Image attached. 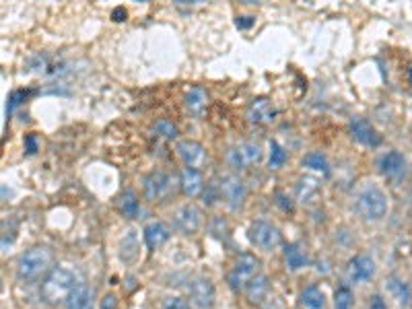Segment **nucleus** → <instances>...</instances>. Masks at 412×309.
<instances>
[{
  "label": "nucleus",
  "instance_id": "423d86ee",
  "mask_svg": "<svg viewBox=\"0 0 412 309\" xmlns=\"http://www.w3.org/2000/svg\"><path fill=\"white\" fill-rule=\"evenodd\" d=\"M172 223H174V229H177L179 233L183 235H192L200 229L202 225V212L196 204L192 202H186L181 206H177L172 215Z\"/></svg>",
  "mask_w": 412,
  "mask_h": 309
},
{
  "label": "nucleus",
  "instance_id": "39448f33",
  "mask_svg": "<svg viewBox=\"0 0 412 309\" xmlns=\"http://www.w3.org/2000/svg\"><path fill=\"white\" fill-rule=\"evenodd\" d=\"M260 161H262V147L258 142H249V140L239 142L236 147H231L229 153H227V163L237 172L247 169V167H252Z\"/></svg>",
  "mask_w": 412,
  "mask_h": 309
},
{
  "label": "nucleus",
  "instance_id": "4468645a",
  "mask_svg": "<svg viewBox=\"0 0 412 309\" xmlns=\"http://www.w3.org/2000/svg\"><path fill=\"white\" fill-rule=\"evenodd\" d=\"M351 134H353L354 140H359L361 144H367V147H377L381 142L379 132L365 118H353L351 120Z\"/></svg>",
  "mask_w": 412,
  "mask_h": 309
},
{
  "label": "nucleus",
  "instance_id": "f03ea898",
  "mask_svg": "<svg viewBox=\"0 0 412 309\" xmlns=\"http://www.w3.org/2000/svg\"><path fill=\"white\" fill-rule=\"evenodd\" d=\"M354 208L365 221H379L388 212V198H386L381 187L367 184L356 192Z\"/></svg>",
  "mask_w": 412,
  "mask_h": 309
},
{
  "label": "nucleus",
  "instance_id": "20e7f679",
  "mask_svg": "<svg viewBox=\"0 0 412 309\" xmlns=\"http://www.w3.org/2000/svg\"><path fill=\"white\" fill-rule=\"evenodd\" d=\"M260 274V260L252 253H241L237 258L233 270L229 272L227 281L233 291H245V287Z\"/></svg>",
  "mask_w": 412,
  "mask_h": 309
},
{
  "label": "nucleus",
  "instance_id": "72a5a7b5",
  "mask_svg": "<svg viewBox=\"0 0 412 309\" xmlns=\"http://www.w3.org/2000/svg\"><path fill=\"white\" fill-rule=\"evenodd\" d=\"M254 25V17H237V27L239 29H249Z\"/></svg>",
  "mask_w": 412,
  "mask_h": 309
},
{
  "label": "nucleus",
  "instance_id": "1a4fd4ad",
  "mask_svg": "<svg viewBox=\"0 0 412 309\" xmlns=\"http://www.w3.org/2000/svg\"><path fill=\"white\" fill-rule=\"evenodd\" d=\"M172 176L165 174V172H151L145 182H142V187H145V198L151 200V202H157V200H163L165 196H170L172 192Z\"/></svg>",
  "mask_w": 412,
  "mask_h": 309
},
{
  "label": "nucleus",
  "instance_id": "a878e982",
  "mask_svg": "<svg viewBox=\"0 0 412 309\" xmlns=\"http://www.w3.org/2000/svg\"><path fill=\"white\" fill-rule=\"evenodd\" d=\"M285 163H287V151L277 140H270V159H268V165L272 169H281Z\"/></svg>",
  "mask_w": 412,
  "mask_h": 309
},
{
  "label": "nucleus",
  "instance_id": "6e6552de",
  "mask_svg": "<svg viewBox=\"0 0 412 309\" xmlns=\"http://www.w3.org/2000/svg\"><path fill=\"white\" fill-rule=\"evenodd\" d=\"M245 194H247L245 182L239 176L227 174V176L221 178V182H219V196L225 200V204L229 208H233V210L241 208L243 202H245Z\"/></svg>",
  "mask_w": 412,
  "mask_h": 309
},
{
  "label": "nucleus",
  "instance_id": "c756f323",
  "mask_svg": "<svg viewBox=\"0 0 412 309\" xmlns=\"http://www.w3.org/2000/svg\"><path fill=\"white\" fill-rule=\"evenodd\" d=\"M161 309H190V303L186 299H181V297H172V299H167L163 303Z\"/></svg>",
  "mask_w": 412,
  "mask_h": 309
},
{
  "label": "nucleus",
  "instance_id": "4be33fe9",
  "mask_svg": "<svg viewBox=\"0 0 412 309\" xmlns=\"http://www.w3.org/2000/svg\"><path fill=\"white\" fill-rule=\"evenodd\" d=\"M301 306L305 309H324L326 308V297L322 293V289L318 287H307L301 293Z\"/></svg>",
  "mask_w": 412,
  "mask_h": 309
},
{
  "label": "nucleus",
  "instance_id": "412c9836",
  "mask_svg": "<svg viewBox=\"0 0 412 309\" xmlns=\"http://www.w3.org/2000/svg\"><path fill=\"white\" fill-rule=\"evenodd\" d=\"M118 206L124 217H128V219L138 217V210H140V206H138V196H136L132 190H126V192L120 194Z\"/></svg>",
  "mask_w": 412,
  "mask_h": 309
},
{
  "label": "nucleus",
  "instance_id": "9b49d317",
  "mask_svg": "<svg viewBox=\"0 0 412 309\" xmlns=\"http://www.w3.org/2000/svg\"><path fill=\"white\" fill-rule=\"evenodd\" d=\"M347 276L349 281L354 285H365L369 283L373 276H375V262L371 256H354L353 260L349 262V268H347Z\"/></svg>",
  "mask_w": 412,
  "mask_h": 309
},
{
  "label": "nucleus",
  "instance_id": "dca6fc26",
  "mask_svg": "<svg viewBox=\"0 0 412 309\" xmlns=\"http://www.w3.org/2000/svg\"><path fill=\"white\" fill-rule=\"evenodd\" d=\"M179 185H181V192L188 198H196L204 190L202 174L198 169H194V167H183L181 174H179Z\"/></svg>",
  "mask_w": 412,
  "mask_h": 309
},
{
  "label": "nucleus",
  "instance_id": "aec40b11",
  "mask_svg": "<svg viewBox=\"0 0 412 309\" xmlns=\"http://www.w3.org/2000/svg\"><path fill=\"white\" fill-rule=\"evenodd\" d=\"M268 289H270L268 278H266L264 274H258V276L245 287V293H247V299H249L252 303H260V301L268 295Z\"/></svg>",
  "mask_w": 412,
  "mask_h": 309
},
{
  "label": "nucleus",
  "instance_id": "0eeeda50",
  "mask_svg": "<svg viewBox=\"0 0 412 309\" xmlns=\"http://www.w3.org/2000/svg\"><path fill=\"white\" fill-rule=\"evenodd\" d=\"M249 242L256 247L264 249V251H272L274 247H279L281 244V233L274 225H270L268 221H254L249 225L247 231Z\"/></svg>",
  "mask_w": 412,
  "mask_h": 309
},
{
  "label": "nucleus",
  "instance_id": "c9c22d12",
  "mask_svg": "<svg viewBox=\"0 0 412 309\" xmlns=\"http://www.w3.org/2000/svg\"><path fill=\"white\" fill-rule=\"evenodd\" d=\"M112 17H114V21H126V10L122 6H118V8H114Z\"/></svg>",
  "mask_w": 412,
  "mask_h": 309
},
{
  "label": "nucleus",
  "instance_id": "2f4dec72",
  "mask_svg": "<svg viewBox=\"0 0 412 309\" xmlns=\"http://www.w3.org/2000/svg\"><path fill=\"white\" fill-rule=\"evenodd\" d=\"M277 198H279V204H281L285 210H293V202H291V198H289L285 192H277Z\"/></svg>",
  "mask_w": 412,
  "mask_h": 309
},
{
  "label": "nucleus",
  "instance_id": "7c9ffc66",
  "mask_svg": "<svg viewBox=\"0 0 412 309\" xmlns=\"http://www.w3.org/2000/svg\"><path fill=\"white\" fill-rule=\"evenodd\" d=\"M25 151H27L29 155H33V153L38 151V136H35L33 132L25 136Z\"/></svg>",
  "mask_w": 412,
  "mask_h": 309
},
{
  "label": "nucleus",
  "instance_id": "7ed1b4c3",
  "mask_svg": "<svg viewBox=\"0 0 412 309\" xmlns=\"http://www.w3.org/2000/svg\"><path fill=\"white\" fill-rule=\"evenodd\" d=\"M52 260H54V253L50 247H31L25 253H21V258L17 262V274L23 281H35L52 266Z\"/></svg>",
  "mask_w": 412,
  "mask_h": 309
},
{
  "label": "nucleus",
  "instance_id": "f704fd0d",
  "mask_svg": "<svg viewBox=\"0 0 412 309\" xmlns=\"http://www.w3.org/2000/svg\"><path fill=\"white\" fill-rule=\"evenodd\" d=\"M369 309H388V308H386V303H384V299H381V297H373Z\"/></svg>",
  "mask_w": 412,
  "mask_h": 309
},
{
  "label": "nucleus",
  "instance_id": "ddd939ff",
  "mask_svg": "<svg viewBox=\"0 0 412 309\" xmlns=\"http://www.w3.org/2000/svg\"><path fill=\"white\" fill-rule=\"evenodd\" d=\"M274 116H277V110L272 106L270 99L266 97H258L249 103L247 108V120L254 124H270L274 122Z\"/></svg>",
  "mask_w": 412,
  "mask_h": 309
},
{
  "label": "nucleus",
  "instance_id": "c85d7f7f",
  "mask_svg": "<svg viewBox=\"0 0 412 309\" xmlns=\"http://www.w3.org/2000/svg\"><path fill=\"white\" fill-rule=\"evenodd\" d=\"M334 308L336 309H351L353 308V293L349 287H340L334 295Z\"/></svg>",
  "mask_w": 412,
  "mask_h": 309
},
{
  "label": "nucleus",
  "instance_id": "a211bd4d",
  "mask_svg": "<svg viewBox=\"0 0 412 309\" xmlns=\"http://www.w3.org/2000/svg\"><path fill=\"white\" fill-rule=\"evenodd\" d=\"M66 309H93V289L79 285L72 295L64 301Z\"/></svg>",
  "mask_w": 412,
  "mask_h": 309
},
{
  "label": "nucleus",
  "instance_id": "bb28decb",
  "mask_svg": "<svg viewBox=\"0 0 412 309\" xmlns=\"http://www.w3.org/2000/svg\"><path fill=\"white\" fill-rule=\"evenodd\" d=\"M388 287H390L392 295L398 299V303H400V306H409V301H411V293H409V287H406L402 281H398V278H392Z\"/></svg>",
  "mask_w": 412,
  "mask_h": 309
},
{
  "label": "nucleus",
  "instance_id": "e433bc0d",
  "mask_svg": "<svg viewBox=\"0 0 412 309\" xmlns=\"http://www.w3.org/2000/svg\"><path fill=\"white\" fill-rule=\"evenodd\" d=\"M409 81H411V85H412V68L409 70Z\"/></svg>",
  "mask_w": 412,
  "mask_h": 309
},
{
  "label": "nucleus",
  "instance_id": "2eb2a0df",
  "mask_svg": "<svg viewBox=\"0 0 412 309\" xmlns=\"http://www.w3.org/2000/svg\"><path fill=\"white\" fill-rule=\"evenodd\" d=\"M377 167H379V172H381L384 176H388V178H400V176L404 174V169H406V159H404L402 153L390 151V153L381 155Z\"/></svg>",
  "mask_w": 412,
  "mask_h": 309
},
{
  "label": "nucleus",
  "instance_id": "cd10ccee",
  "mask_svg": "<svg viewBox=\"0 0 412 309\" xmlns=\"http://www.w3.org/2000/svg\"><path fill=\"white\" fill-rule=\"evenodd\" d=\"M153 132H155V136L165 138V140L177 138V128L170 120H159V122L153 126Z\"/></svg>",
  "mask_w": 412,
  "mask_h": 309
},
{
  "label": "nucleus",
  "instance_id": "b1692460",
  "mask_svg": "<svg viewBox=\"0 0 412 309\" xmlns=\"http://www.w3.org/2000/svg\"><path fill=\"white\" fill-rule=\"evenodd\" d=\"M285 260H287V266L291 270H299L307 264V253L301 249V246L297 244H289L285 247Z\"/></svg>",
  "mask_w": 412,
  "mask_h": 309
},
{
  "label": "nucleus",
  "instance_id": "5701e85b",
  "mask_svg": "<svg viewBox=\"0 0 412 309\" xmlns=\"http://www.w3.org/2000/svg\"><path fill=\"white\" fill-rule=\"evenodd\" d=\"M303 167H307V169H311V172H320V174H324V176L330 174V163H328L326 155L320 153V151L307 153V155L303 157Z\"/></svg>",
  "mask_w": 412,
  "mask_h": 309
},
{
  "label": "nucleus",
  "instance_id": "473e14b6",
  "mask_svg": "<svg viewBox=\"0 0 412 309\" xmlns=\"http://www.w3.org/2000/svg\"><path fill=\"white\" fill-rule=\"evenodd\" d=\"M101 309H118V299L114 295H106L101 299Z\"/></svg>",
  "mask_w": 412,
  "mask_h": 309
},
{
  "label": "nucleus",
  "instance_id": "9d476101",
  "mask_svg": "<svg viewBox=\"0 0 412 309\" xmlns=\"http://www.w3.org/2000/svg\"><path fill=\"white\" fill-rule=\"evenodd\" d=\"M188 291H190V299H192V303H194L196 308L211 309L215 306V287H213V283H211L208 278L196 276V278L190 283Z\"/></svg>",
  "mask_w": 412,
  "mask_h": 309
},
{
  "label": "nucleus",
  "instance_id": "f257e3e1",
  "mask_svg": "<svg viewBox=\"0 0 412 309\" xmlns=\"http://www.w3.org/2000/svg\"><path fill=\"white\" fill-rule=\"evenodd\" d=\"M76 287H79L76 274L70 268H66V266H56L44 278L42 289H40V295H42V299L46 303L56 306L60 301H66Z\"/></svg>",
  "mask_w": 412,
  "mask_h": 309
},
{
  "label": "nucleus",
  "instance_id": "f8f14e48",
  "mask_svg": "<svg viewBox=\"0 0 412 309\" xmlns=\"http://www.w3.org/2000/svg\"><path fill=\"white\" fill-rule=\"evenodd\" d=\"M177 157L186 163V167H200L206 159V151L198 140H179L176 147Z\"/></svg>",
  "mask_w": 412,
  "mask_h": 309
},
{
  "label": "nucleus",
  "instance_id": "6ab92c4d",
  "mask_svg": "<svg viewBox=\"0 0 412 309\" xmlns=\"http://www.w3.org/2000/svg\"><path fill=\"white\" fill-rule=\"evenodd\" d=\"M206 103H208V95L204 93V89L192 87V89L186 93V108H188L190 114L200 116V114L206 110Z\"/></svg>",
  "mask_w": 412,
  "mask_h": 309
},
{
  "label": "nucleus",
  "instance_id": "f3484780",
  "mask_svg": "<svg viewBox=\"0 0 412 309\" xmlns=\"http://www.w3.org/2000/svg\"><path fill=\"white\" fill-rule=\"evenodd\" d=\"M170 237H172V229L165 223H161V221H151L145 227V242H147V246L151 249L161 247Z\"/></svg>",
  "mask_w": 412,
  "mask_h": 309
},
{
  "label": "nucleus",
  "instance_id": "393cba45",
  "mask_svg": "<svg viewBox=\"0 0 412 309\" xmlns=\"http://www.w3.org/2000/svg\"><path fill=\"white\" fill-rule=\"evenodd\" d=\"M318 182L313 180V178H301L299 180V184H297V196H299V200L301 202H309L311 200V196L318 192Z\"/></svg>",
  "mask_w": 412,
  "mask_h": 309
}]
</instances>
